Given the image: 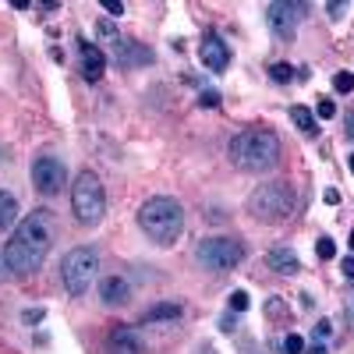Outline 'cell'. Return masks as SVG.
Masks as SVG:
<instances>
[{"mask_svg": "<svg viewBox=\"0 0 354 354\" xmlns=\"http://www.w3.org/2000/svg\"><path fill=\"white\" fill-rule=\"evenodd\" d=\"M50 245H53L50 209H36V213H28L25 220H18L15 234L8 238V245H4V266H8L15 277H32L39 266L46 262Z\"/></svg>", "mask_w": 354, "mask_h": 354, "instance_id": "6da1fadb", "label": "cell"}, {"mask_svg": "<svg viewBox=\"0 0 354 354\" xmlns=\"http://www.w3.org/2000/svg\"><path fill=\"white\" fill-rule=\"evenodd\" d=\"M142 234L149 238L153 245L160 248H170L177 245V238L185 234V209H181V202L170 198V195H153V198H145L138 205V213H135Z\"/></svg>", "mask_w": 354, "mask_h": 354, "instance_id": "7a4b0ae2", "label": "cell"}, {"mask_svg": "<svg viewBox=\"0 0 354 354\" xmlns=\"http://www.w3.org/2000/svg\"><path fill=\"white\" fill-rule=\"evenodd\" d=\"M227 153H230V163L238 170L266 174L280 163V138L270 128H245L230 138Z\"/></svg>", "mask_w": 354, "mask_h": 354, "instance_id": "3957f363", "label": "cell"}, {"mask_svg": "<svg viewBox=\"0 0 354 354\" xmlns=\"http://www.w3.org/2000/svg\"><path fill=\"white\" fill-rule=\"evenodd\" d=\"M245 205L259 223H283L287 216H294L298 195H294V188L287 181H266V185L252 188Z\"/></svg>", "mask_w": 354, "mask_h": 354, "instance_id": "277c9868", "label": "cell"}, {"mask_svg": "<svg viewBox=\"0 0 354 354\" xmlns=\"http://www.w3.org/2000/svg\"><path fill=\"white\" fill-rule=\"evenodd\" d=\"M71 213L82 227H96L106 216V188L96 170H82L71 185Z\"/></svg>", "mask_w": 354, "mask_h": 354, "instance_id": "5b68a950", "label": "cell"}, {"mask_svg": "<svg viewBox=\"0 0 354 354\" xmlns=\"http://www.w3.org/2000/svg\"><path fill=\"white\" fill-rule=\"evenodd\" d=\"M96 273H100V255H96V248H88V245L71 248L64 255V262H61V280H64V290L71 294V298H82V294L93 287Z\"/></svg>", "mask_w": 354, "mask_h": 354, "instance_id": "8992f818", "label": "cell"}, {"mask_svg": "<svg viewBox=\"0 0 354 354\" xmlns=\"http://www.w3.org/2000/svg\"><path fill=\"white\" fill-rule=\"evenodd\" d=\"M195 259L209 273H230L245 262V245L238 238H202L195 245Z\"/></svg>", "mask_w": 354, "mask_h": 354, "instance_id": "52a82bcc", "label": "cell"}, {"mask_svg": "<svg viewBox=\"0 0 354 354\" xmlns=\"http://www.w3.org/2000/svg\"><path fill=\"white\" fill-rule=\"evenodd\" d=\"M308 4H290V0H273V4H266V25H270V32L280 39V43H290L294 32H298V25L305 18Z\"/></svg>", "mask_w": 354, "mask_h": 354, "instance_id": "ba28073f", "label": "cell"}, {"mask_svg": "<svg viewBox=\"0 0 354 354\" xmlns=\"http://www.w3.org/2000/svg\"><path fill=\"white\" fill-rule=\"evenodd\" d=\"M28 174H32V188H36L39 195H46V198L61 195L64 185H68V167H64L61 156H36Z\"/></svg>", "mask_w": 354, "mask_h": 354, "instance_id": "9c48e42d", "label": "cell"}, {"mask_svg": "<svg viewBox=\"0 0 354 354\" xmlns=\"http://www.w3.org/2000/svg\"><path fill=\"white\" fill-rule=\"evenodd\" d=\"M113 61L121 68H138V64H153V50L142 46L138 39H128V36H117L113 39Z\"/></svg>", "mask_w": 354, "mask_h": 354, "instance_id": "30bf717a", "label": "cell"}, {"mask_svg": "<svg viewBox=\"0 0 354 354\" xmlns=\"http://www.w3.org/2000/svg\"><path fill=\"white\" fill-rule=\"evenodd\" d=\"M198 61L205 64V71H227V64H230V46L220 39V36H205L202 39V46H198Z\"/></svg>", "mask_w": 354, "mask_h": 354, "instance_id": "8fae6325", "label": "cell"}, {"mask_svg": "<svg viewBox=\"0 0 354 354\" xmlns=\"http://www.w3.org/2000/svg\"><path fill=\"white\" fill-rule=\"evenodd\" d=\"M106 347L110 354H145V340L135 326H113L106 333Z\"/></svg>", "mask_w": 354, "mask_h": 354, "instance_id": "7c38bea8", "label": "cell"}, {"mask_svg": "<svg viewBox=\"0 0 354 354\" xmlns=\"http://www.w3.org/2000/svg\"><path fill=\"white\" fill-rule=\"evenodd\" d=\"M100 301H103L106 308H121V305H128V301H131V287H128V280H124V277H103V280H100Z\"/></svg>", "mask_w": 354, "mask_h": 354, "instance_id": "4fadbf2b", "label": "cell"}, {"mask_svg": "<svg viewBox=\"0 0 354 354\" xmlns=\"http://www.w3.org/2000/svg\"><path fill=\"white\" fill-rule=\"evenodd\" d=\"M78 46H82V75H85L88 82H100L103 71H106L103 50H100L96 43H88V39H78Z\"/></svg>", "mask_w": 354, "mask_h": 354, "instance_id": "5bb4252c", "label": "cell"}, {"mask_svg": "<svg viewBox=\"0 0 354 354\" xmlns=\"http://www.w3.org/2000/svg\"><path fill=\"white\" fill-rule=\"evenodd\" d=\"M266 266H270L273 273H280V277H298L301 273V259L294 255L290 248H283V245L266 255Z\"/></svg>", "mask_w": 354, "mask_h": 354, "instance_id": "9a60e30c", "label": "cell"}, {"mask_svg": "<svg viewBox=\"0 0 354 354\" xmlns=\"http://www.w3.org/2000/svg\"><path fill=\"white\" fill-rule=\"evenodd\" d=\"M181 301H160V305H153V308H145L142 312V322L145 326H156V322H174V319H181Z\"/></svg>", "mask_w": 354, "mask_h": 354, "instance_id": "2e32d148", "label": "cell"}, {"mask_svg": "<svg viewBox=\"0 0 354 354\" xmlns=\"http://www.w3.org/2000/svg\"><path fill=\"white\" fill-rule=\"evenodd\" d=\"M11 227H18V198L0 188V234Z\"/></svg>", "mask_w": 354, "mask_h": 354, "instance_id": "e0dca14e", "label": "cell"}, {"mask_svg": "<svg viewBox=\"0 0 354 354\" xmlns=\"http://www.w3.org/2000/svg\"><path fill=\"white\" fill-rule=\"evenodd\" d=\"M290 121L298 124L305 135H312V131H315V113H312L308 106H301V103H294V106H290Z\"/></svg>", "mask_w": 354, "mask_h": 354, "instance_id": "ac0fdd59", "label": "cell"}, {"mask_svg": "<svg viewBox=\"0 0 354 354\" xmlns=\"http://www.w3.org/2000/svg\"><path fill=\"white\" fill-rule=\"evenodd\" d=\"M270 78H273V82H277V85H287V82H290V78H294V68H290V64H283V61H280V64H273V68H270Z\"/></svg>", "mask_w": 354, "mask_h": 354, "instance_id": "d6986e66", "label": "cell"}, {"mask_svg": "<svg viewBox=\"0 0 354 354\" xmlns=\"http://www.w3.org/2000/svg\"><path fill=\"white\" fill-rule=\"evenodd\" d=\"M315 255H319L322 262H330V259L337 255V245H333V238H319V241H315Z\"/></svg>", "mask_w": 354, "mask_h": 354, "instance_id": "ffe728a7", "label": "cell"}, {"mask_svg": "<svg viewBox=\"0 0 354 354\" xmlns=\"http://www.w3.org/2000/svg\"><path fill=\"white\" fill-rule=\"evenodd\" d=\"M333 88L337 93H354V75L351 71H337L333 75Z\"/></svg>", "mask_w": 354, "mask_h": 354, "instance_id": "44dd1931", "label": "cell"}, {"mask_svg": "<svg viewBox=\"0 0 354 354\" xmlns=\"http://www.w3.org/2000/svg\"><path fill=\"white\" fill-rule=\"evenodd\" d=\"M301 351H305L301 333H287V337H283V354H301Z\"/></svg>", "mask_w": 354, "mask_h": 354, "instance_id": "7402d4cb", "label": "cell"}, {"mask_svg": "<svg viewBox=\"0 0 354 354\" xmlns=\"http://www.w3.org/2000/svg\"><path fill=\"white\" fill-rule=\"evenodd\" d=\"M315 117H322V121H330V117H337V106H333V100H319V106H315Z\"/></svg>", "mask_w": 354, "mask_h": 354, "instance_id": "603a6c76", "label": "cell"}, {"mask_svg": "<svg viewBox=\"0 0 354 354\" xmlns=\"http://www.w3.org/2000/svg\"><path fill=\"white\" fill-rule=\"evenodd\" d=\"M248 308V294L245 290H234L230 294V312H245Z\"/></svg>", "mask_w": 354, "mask_h": 354, "instance_id": "cb8c5ba5", "label": "cell"}, {"mask_svg": "<svg viewBox=\"0 0 354 354\" xmlns=\"http://www.w3.org/2000/svg\"><path fill=\"white\" fill-rule=\"evenodd\" d=\"M21 319L28 322V326H36V322H43V319H46V312H43V308H25V312H21Z\"/></svg>", "mask_w": 354, "mask_h": 354, "instance_id": "d4e9b609", "label": "cell"}, {"mask_svg": "<svg viewBox=\"0 0 354 354\" xmlns=\"http://www.w3.org/2000/svg\"><path fill=\"white\" fill-rule=\"evenodd\" d=\"M198 103L213 110V106H220V93H213V88H209V93H202V96H198Z\"/></svg>", "mask_w": 354, "mask_h": 354, "instance_id": "484cf974", "label": "cell"}, {"mask_svg": "<svg viewBox=\"0 0 354 354\" xmlns=\"http://www.w3.org/2000/svg\"><path fill=\"white\" fill-rule=\"evenodd\" d=\"M103 11L113 15V18H121L124 15V4H113V0H103Z\"/></svg>", "mask_w": 354, "mask_h": 354, "instance_id": "4316f807", "label": "cell"}, {"mask_svg": "<svg viewBox=\"0 0 354 354\" xmlns=\"http://www.w3.org/2000/svg\"><path fill=\"white\" fill-rule=\"evenodd\" d=\"M330 330H333V326H330V322H326V319H322V322H319V326H315V340H319V337H322V340H326V337H330Z\"/></svg>", "mask_w": 354, "mask_h": 354, "instance_id": "83f0119b", "label": "cell"}, {"mask_svg": "<svg viewBox=\"0 0 354 354\" xmlns=\"http://www.w3.org/2000/svg\"><path fill=\"white\" fill-rule=\"evenodd\" d=\"M301 354H330V351H326V344H312V347H305Z\"/></svg>", "mask_w": 354, "mask_h": 354, "instance_id": "f1b7e54d", "label": "cell"}, {"mask_svg": "<svg viewBox=\"0 0 354 354\" xmlns=\"http://www.w3.org/2000/svg\"><path fill=\"white\" fill-rule=\"evenodd\" d=\"M344 277H351V280H354V255H351V259H344Z\"/></svg>", "mask_w": 354, "mask_h": 354, "instance_id": "f546056e", "label": "cell"}, {"mask_svg": "<svg viewBox=\"0 0 354 354\" xmlns=\"http://www.w3.org/2000/svg\"><path fill=\"white\" fill-rule=\"evenodd\" d=\"M195 354H216V347H209V344H202V347H198Z\"/></svg>", "mask_w": 354, "mask_h": 354, "instance_id": "4dcf8cb0", "label": "cell"}, {"mask_svg": "<svg viewBox=\"0 0 354 354\" xmlns=\"http://www.w3.org/2000/svg\"><path fill=\"white\" fill-rule=\"evenodd\" d=\"M347 138H354V117H347Z\"/></svg>", "mask_w": 354, "mask_h": 354, "instance_id": "1f68e13d", "label": "cell"}, {"mask_svg": "<svg viewBox=\"0 0 354 354\" xmlns=\"http://www.w3.org/2000/svg\"><path fill=\"white\" fill-rule=\"evenodd\" d=\"M351 248H354V230H351Z\"/></svg>", "mask_w": 354, "mask_h": 354, "instance_id": "d6a6232c", "label": "cell"}, {"mask_svg": "<svg viewBox=\"0 0 354 354\" xmlns=\"http://www.w3.org/2000/svg\"><path fill=\"white\" fill-rule=\"evenodd\" d=\"M351 174H354V156H351Z\"/></svg>", "mask_w": 354, "mask_h": 354, "instance_id": "836d02e7", "label": "cell"}]
</instances>
